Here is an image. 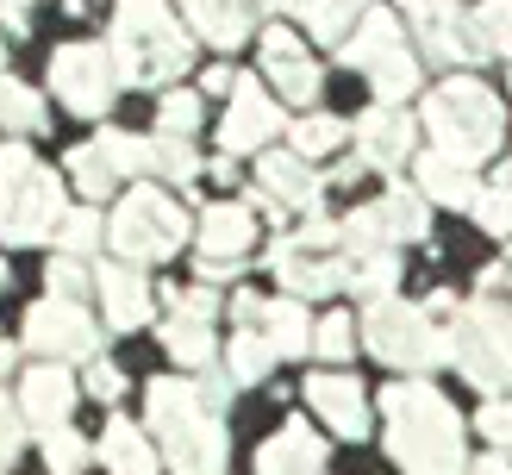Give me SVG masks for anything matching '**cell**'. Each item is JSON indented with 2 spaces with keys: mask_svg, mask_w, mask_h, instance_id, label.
I'll return each instance as SVG.
<instances>
[{
  "mask_svg": "<svg viewBox=\"0 0 512 475\" xmlns=\"http://www.w3.org/2000/svg\"><path fill=\"white\" fill-rule=\"evenodd\" d=\"M381 413H388V457L406 475H469L463 419H456V407L438 388L400 382L381 394Z\"/></svg>",
  "mask_w": 512,
  "mask_h": 475,
  "instance_id": "cell-1",
  "label": "cell"
},
{
  "mask_svg": "<svg viewBox=\"0 0 512 475\" xmlns=\"http://www.w3.org/2000/svg\"><path fill=\"white\" fill-rule=\"evenodd\" d=\"M144 419L175 475H225V425H219V407H207V394L194 382H182V375L150 382Z\"/></svg>",
  "mask_w": 512,
  "mask_h": 475,
  "instance_id": "cell-2",
  "label": "cell"
},
{
  "mask_svg": "<svg viewBox=\"0 0 512 475\" xmlns=\"http://www.w3.org/2000/svg\"><path fill=\"white\" fill-rule=\"evenodd\" d=\"M107 57L119 69V82L157 88V82H175V75L188 69L194 50H188V32L175 25V13L163 7V0H119Z\"/></svg>",
  "mask_w": 512,
  "mask_h": 475,
  "instance_id": "cell-3",
  "label": "cell"
},
{
  "mask_svg": "<svg viewBox=\"0 0 512 475\" xmlns=\"http://www.w3.org/2000/svg\"><path fill=\"white\" fill-rule=\"evenodd\" d=\"M425 125H431V138H438V157L469 169L500 144V100H494V88H481L475 75H456V82H444L425 100Z\"/></svg>",
  "mask_w": 512,
  "mask_h": 475,
  "instance_id": "cell-4",
  "label": "cell"
},
{
  "mask_svg": "<svg viewBox=\"0 0 512 475\" xmlns=\"http://www.w3.org/2000/svg\"><path fill=\"white\" fill-rule=\"evenodd\" d=\"M107 244L119 250V263H163L188 244V213L175 207L163 188H138L119 200V213L107 225Z\"/></svg>",
  "mask_w": 512,
  "mask_h": 475,
  "instance_id": "cell-5",
  "label": "cell"
},
{
  "mask_svg": "<svg viewBox=\"0 0 512 475\" xmlns=\"http://www.w3.org/2000/svg\"><path fill=\"white\" fill-rule=\"evenodd\" d=\"M338 50H344L350 69L369 75V88H375L381 107H400V100L419 88V63H413V50L400 44L394 13H363V19H356V32Z\"/></svg>",
  "mask_w": 512,
  "mask_h": 475,
  "instance_id": "cell-6",
  "label": "cell"
},
{
  "mask_svg": "<svg viewBox=\"0 0 512 475\" xmlns=\"http://www.w3.org/2000/svg\"><path fill=\"white\" fill-rule=\"evenodd\" d=\"M363 338L388 369H431V363L450 357V338L431 325V313L406 307V300H375L369 319H363Z\"/></svg>",
  "mask_w": 512,
  "mask_h": 475,
  "instance_id": "cell-7",
  "label": "cell"
},
{
  "mask_svg": "<svg viewBox=\"0 0 512 475\" xmlns=\"http://www.w3.org/2000/svg\"><path fill=\"white\" fill-rule=\"evenodd\" d=\"M450 357L481 388H506L512 382V307H494V300L469 307L463 325H456V338H450Z\"/></svg>",
  "mask_w": 512,
  "mask_h": 475,
  "instance_id": "cell-8",
  "label": "cell"
},
{
  "mask_svg": "<svg viewBox=\"0 0 512 475\" xmlns=\"http://www.w3.org/2000/svg\"><path fill=\"white\" fill-rule=\"evenodd\" d=\"M50 94L82 119L107 113L113 94H119V69L107 57V44H63L57 57H50Z\"/></svg>",
  "mask_w": 512,
  "mask_h": 475,
  "instance_id": "cell-9",
  "label": "cell"
},
{
  "mask_svg": "<svg viewBox=\"0 0 512 475\" xmlns=\"http://www.w3.org/2000/svg\"><path fill=\"white\" fill-rule=\"evenodd\" d=\"M25 350H38L44 363H69V357H94L100 350V332L94 319L82 313V300H57L44 294L32 313H25V332H19Z\"/></svg>",
  "mask_w": 512,
  "mask_h": 475,
  "instance_id": "cell-10",
  "label": "cell"
},
{
  "mask_svg": "<svg viewBox=\"0 0 512 475\" xmlns=\"http://www.w3.org/2000/svg\"><path fill=\"white\" fill-rule=\"evenodd\" d=\"M63 213H69L63 175L32 163V175L19 182V194L7 200V213H0V238H7V244H50L57 225H63Z\"/></svg>",
  "mask_w": 512,
  "mask_h": 475,
  "instance_id": "cell-11",
  "label": "cell"
},
{
  "mask_svg": "<svg viewBox=\"0 0 512 475\" xmlns=\"http://www.w3.org/2000/svg\"><path fill=\"white\" fill-rule=\"evenodd\" d=\"M13 407H19V419L32 425V432H57V425H69V413H75V375H69L63 363L25 369Z\"/></svg>",
  "mask_w": 512,
  "mask_h": 475,
  "instance_id": "cell-12",
  "label": "cell"
},
{
  "mask_svg": "<svg viewBox=\"0 0 512 475\" xmlns=\"http://www.w3.org/2000/svg\"><path fill=\"white\" fill-rule=\"evenodd\" d=\"M306 400H313V413H319L338 438H363V432H369V388L356 382L350 369L313 375V382H306Z\"/></svg>",
  "mask_w": 512,
  "mask_h": 475,
  "instance_id": "cell-13",
  "label": "cell"
},
{
  "mask_svg": "<svg viewBox=\"0 0 512 475\" xmlns=\"http://www.w3.org/2000/svg\"><path fill=\"white\" fill-rule=\"evenodd\" d=\"M281 132V107L256 88V82H238L232 88V107H225V125H219V144L225 157H244V150H263L269 138Z\"/></svg>",
  "mask_w": 512,
  "mask_h": 475,
  "instance_id": "cell-14",
  "label": "cell"
},
{
  "mask_svg": "<svg viewBox=\"0 0 512 475\" xmlns=\"http://www.w3.org/2000/svg\"><path fill=\"white\" fill-rule=\"evenodd\" d=\"M413 157V119L400 107H375L356 119V163L363 169H400Z\"/></svg>",
  "mask_w": 512,
  "mask_h": 475,
  "instance_id": "cell-15",
  "label": "cell"
},
{
  "mask_svg": "<svg viewBox=\"0 0 512 475\" xmlns=\"http://www.w3.org/2000/svg\"><path fill=\"white\" fill-rule=\"evenodd\" d=\"M263 69H269V82L288 94L294 107L319 100V69H313V57L300 50V38L288 32V25H269L263 32Z\"/></svg>",
  "mask_w": 512,
  "mask_h": 475,
  "instance_id": "cell-16",
  "label": "cell"
},
{
  "mask_svg": "<svg viewBox=\"0 0 512 475\" xmlns=\"http://www.w3.org/2000/svg\"><path fill=\"white\" fill-rule=\"evenodd\" d=\"M94 288H100V307H107L113 332H138V325L150 319V288H144V275L132 263H100Z\"/></svg>",
  "mask_w": 512,
  "mask_h": 475,
  "instance_id": "cell-17",
  "label": "cell"
},
{
  "mask_svg": "<svg viewBox=\"0 0 512 475\" xmlns=\"http://www.w3.org/2000/svg\"><path fill=\"white\" fill-rule=\"evenodd\" d=\"M250 238H256V219H250V207H238V200L207 207V213H200V232H194V244H200L207 263H238L250 250Z\"/></svg>",
  "mask_w": 512,
  "mask_h": 475,
  "instance_id": "cell-18",
  "label": "cell"
},
{
  "mask_svg": "<svg viewBox=\"0 0 512 475\" xmlns=\"http://www.w3.org/2000/svg\"><path fill=\"white\" fill-rule=\"evenodd\" d=\"M256 475H325V444L313 438V425H281V432L256 450Z\"/></svg>",
  "mask_w": 512,
  "mask_h": 475,
  "instance_id": "cell-19",
  "label": "cell"
},
{
  "mask_svg": "<svg viewBox=\"0 0 512 475\" xmlns=\"http://www.w3.org/2000/svg\"><path fill=\"white\" fill-rule=\"evenodd\" d=\"M256 188H263L275 207H313L319 200V175L306 157L294 150H263V163H256Z\"/></svg>",
  "mask_w": 512,
  "mask_h": 475,
  "instance_id": "cell-20",
  "label": "cell"
},
{
  "mask_svg": "<svg viewBox=\"0 0 512 475\" xmlns=\"http://www.w3.org/2000/svg\"><path fill=\"white\" fill-rule=\"evenodd\" d=\"M400 13L425 32L431 57H450V63H469L475 57V44H469V32H463V19H456L450 0H400Z\"/></svg>",
  "mask_w": 512,
  "mask_h": 475,
  "instance_id": "cell-21",
  "label": "cell"
},
{
  "mask_svg": "<svg viewBox=\"0 0 512 475\" xmlns=\"http://www.w3.org/2000/svg\"><path fill=\"white\" fill-rule=\"evenodd\" d=\"M94 457L107 463V475H157V450H150V438H144L138 419H107Z\"/></svg>",
  "mask_w": 512,
  "mask_h": 475,
  "instance_id": "cell-22",
  "label": "cell"
},
{
  "mask_svg": "<svg viewBox=\"0 0 512 475\" xmlns=\"http://www.w3.org/2000/svg\"><path fill=\"white\" fill-rule=\"evenodd\" d=\"M256 332L269 338L275 357H300V350H313V319H306L300 300H263V313H256Z\"/></svg>",
  "mask_w": 512,
  "mask_h": 475,
  "instance_id": "cell-23",
  "label": "cell"
},
{
  "mask_svg": "<svg viewBox=\"0 0 512 475\" xmlns=\"http://www.w3.org/2000/svg\"><path fill=\"white\" fill-rule=\"evenodd\" d=\"M182 7L194 19V32L219 50L244 44V32H250V0H182Z\"/></svg>",
  "mask_w": 512,
  "mask_h": 475,
  "instance_id": "cell-24",
  "label": "cell"
},
{
  "mask_svg": "<svg viewBox=\"0 0 512 475\" xmlns=\"http://www.w3.org/2000/svg\"><path fill=\"white\" fill-rule=\"evenodd\" d=\"M419 194L425 200H444V207H475V175L463 169V163H450V157H438V150H425L419 157Z\"/></svg>",
  "mask_w": 512,
  "mask_h": 475,
  "instance_id": "cell-25",
  "label": "cell"
},
{
  "mask_svg": "<svg viewBox=\"0 0 512 475\" xmlns=\"http://www.w3.org/2000/svg\"><path fill=\"white\" fill-rule=\"evenodd\" d=\"M281 7H294L306 19V32H319L331 44H344L350 38V25L369 13V0H281Z\"/></svg>",
  "mask_w": 512,
  "mask_h": 475,
  "instance_id": "cell-26",
  "label": "cell"
},
{
  "mask_svg": "<svg viewBox=\"0 0 512 475\" xmlns=\"http://www.w3.org/2000/svg\"><path fill=\"white\" fill-rule=\"evenodd\" d=\"M163 344H169V357L188 363V369H207V363H213V325H207V319H175V313H169Z\"/></svg>",
  "mask_w": 512,
  "mask_h": 475,
  "instance_id": "cell-27",
  "label": "cell"
},
{
  "mask_svg": "<svg viewBox=\"0 0 512 475\" xmlns=\"http://www.w3.org/2000/svg\"><path fill=\"white\" fill-rule=\"evenodd\" d=\"M69 175H75V188L88 194V207H100V200L113 194V182H119V169L100 157V144H75L69 150Z\"/></svg>",
  "mask_w": 512,
  "mask_h": 475,
  "instance_id": "cell-28",
  "label": "cell"
},
{
  "mask_svg": "<svg viewBox=\"0 0 512 475\" xmlns=\"http://www.w3.org/2000/svg\"><path fill=\"white\" fill-rule=\"evenodd\" d=\"M394 282H400V250H369V257H350V282H344V288L388 300Z\"/></svg>",
  "mask_w": 512,
  "mask_h": 475,
  "instance_id": "cell-29",
  "label": "cell"
},
{
  "mask_svg": "<svg viewBox=\"0 0 512 475\" xmlns=\"http://www.w3.org/2000/svg\"><path fill=\"white\" fill-rule=\"evenodd\" d=\"M269 363H275L269 338L256 332V325H238V338H232V357H225V375H232V382H263V375H269Z\"/></svg>",
  "mask_w": 512,
  "mask_h": 475,
  "instance_id": "cell-30",
  "label": "cell"
},
{
  "mask_svg": "<svg viewBox=\"0 0 512 475\" xmlns=\"http://www.w3.org/2000/svg\"><path fill=\"white\" fill-rule=\"evenodd\" d=\"M0 125H13V132H38L44 125V94L13 82L7 69H0Z\"/></svg>",
  "mask_w": 512,
  "mask_h": 475,
  "instance_id": "cell-31",
  "label": "cell"
},
{
  "mask_svg": "<svg viewBox=\"0 0 512 475\" xmlns=\"http://www.w3.org/2000/svg\"><path fill=\"white\" fill-rule=\"evenodd\" d=\"M338 144H344V119H325V113H306V119H294V157L319 163V157H331Z\"/></svg>",
  "mask_w": 512,
  "mask_h": 475,
  "instance_id": "cell-32",
  "label": "cell"
},
{
  "mask_svg": "<svg viewBox=\"0 0 512 475\" xmlns=\"http://www.w3.org/2000/svg\"><path fill=\"white\" fill-rule=\"evenodd\" d=\"M375 207H381V219H388L394 244H400V238H425V200H419L413 188H388Z\"/></svg>",
  "mask_w": 512,
  "mask_h": 475,
  "instance_id": "cell-33",
  "label": "cell"
},
{
  "mask_svg": "<svg viewBox=\"0 0 512 475\" xmlns=\"http://www.w3.org/2000/svg\"><path fill=\"white\" fill-rule=\"evenodd\" d=\"M94 144H100V157H107L119 175H150L157 169V150H150L144 138H132V132H100Z\"/></svg>",
  "mask_w": 512,
  "mask_h": 475,
  "instance_id": "cell-34",
  "label": "cell"
},
{
  "mask_svg": "<svg viewBox=\"0 0 512 475\" xmlns=\"http://www.w3.org/2000/svg\"><path fill=\"white\" fill-rule=\"evenodd\" d=\"M107 238V225H100L94 207H69L63 225H57V244H63V257H94V244Z\"/></svg>",
  "mask_w": 512,
  "mask_h": 475,
  "instance_id": "cell-35",
  "label": "cell"
},
{
  "mask_svg": "<svg viewBox=\"0 0 512 475\" xmlns=\"http://www.w3.org/2000/svg\"><path fill=\"white\" fill-rule=\"evenodd\" d=\"M44 463H50V475H75L94 463V444L82 432H69V425H57V432H44Z\"/></svg>",
  "mask_w": 512,
  "mask_h": 475,
  "instance_id": "cell-36",
  "label": "cell"
},
{
  "mask_svg": "<svg viewBox=\"0 0 512 475\" xmlns=\"http://www.w3.org/2000/svg\"><path fill=\"white\" fill-rule=\"evenodd\" d=\"M194 132H200V94H194V88H175V94H163L157 138H194Z\"/></svg>",
  "mask_w": 512,
  "mask_h": 475,
  "instance_id": "cell-37",
  "label": "cell"
},
{
  "mask_svg": "<svg viewBox=\"0 0 512 475\" xmlns=\"http://www.w3.org/2000/svg\"><path fill=\"white\" fill-rule=\"evenodd\" d=\"M313 350H319V357H331V363H344L350 350H356V325H350V313H325V319L313 325Z\"/></svg>",
  "mask_w": 512,
  "mask_h": 475,
  "instance_id": "cell-38",
  "label": "cell"
},
{
  "mask_svg": "<svg viewBox=\"0 0 512 475\" xmlns=\"http://www.w3.org/2000/svg\"><path fill=\"white\" fill-rule=\"evenodd\" d=\"M44 282H50V294H57V300H75V294H88V288H94V269H88L82 257H50Z\"/></svg>",
  "mask_w": 512,
  "mask_h": 475,
  "instance_id": "cell-39",
  "label": "cell"
},
{
  "mask_svg": "<svg viewBox=\"0 0 512 475\" xmlns=\"http://www.w3.org/2000/svg\"><path fill=\"white\" fill-rule=\"evenodd\" d=\"M150 150H157V169H163V175H175V182H194V175H200L194 138H150Z\"/></svg>",
  "mask_w": 512,
  "mask_h": 475,
  "instance_id": "cell-40",
  "label": "cell"
},
{
  "mask_svg": "<svg viewBox=\"0 0 512 475\" xmlns=\"http://www.w3.org/2000/svg\"><path fill=\"white\" fill-rule=\"evenodd\" d=\"M25 175H32V150H25V144H0V213H7V200L19 194Z\"/></svg>",
  "mask_w": 512,
  "mask_h": 475,
  "instance_id": "cell-41",
  "label": "cell"
},
{
  "mask_svg": "<svg viewBox=\"0 0 512 475\" xmlns=\"http://www.w3.org/2000/svg\"><path fill=\"white\" fill-rule=\"evenodd\" d=\"M475 219L488 225V232H512V188H488V194H475Z\"/></svg>",
  "mask_w": 512,
  "mask_h": 475,
  "instance_id": "cell-42",
  "label": "cell"
},
{
  "mask_svg": "<svg viewBox=\"0 0 512 475\" xmlns=\"http://www.w3.org/2000/svg\"><path fill=\"white\" fill-rule=\"evenodd\" d=\"M19 444H25V419H19L13 400L0 394V469H7V463L19 457Z\"/></svg>",
  "mask_w": 512,
  "mask_h": 475,
  "instance_id": "cell-43",
  "label": "cell"
},
{
  "mask_svg": "<svg viewBox=\"0 0 512 475\" xmlns=\"http://www.w3.org/2000/svg\"><path fill=\"white\" fill-rule=\"evenodd\" d=\"M88 394H94V400H119V394H125V375H119V363H107V357H88Z\"/></svg>",
  "mask_w": 512,
  "mask_h": 475,
  "instance_id": "cell-44",
  "label": "cell"
},
{
  "mask_svg": "<svg viewBox=\"0 0 512 475\" xmlns=\"http://www.w3.org/2000/svg\"><path fill=\"white\" fill-rule=\"evenodd\" d=\"M481 432H488L494 450H512V400H488L481 407Z\"/></svg>",
  "mask_w": 512,
  "mask_h": 475,
  "instance_id": "cell-45",
  "label": "cell"
},
{
  "mask_svg": "<svg viewBox=\"0 0 512 475\" xmlns=\"http://www.w3.org/2000/svg\"><path fill=\"white\" fill-rule=\"evenodd\" d=\"M481 25H488V44L512 57V0H488V7H481Z\"/></svg>",
  "mask_w": 512,
  "mask_h": 475,
  "instance_id": "cell-46",
  "label": "cell"
},
{
  "mask_svg": "<svg viewBox=\"0 0 512 475\" xmlns=\"http://www.w3.org/2000/svg\"><path fill=\"white\" fill-rule=\"evenodd\" d=\"M169 307H175V319H207V325H213V313H219V294H213V288H182V294L169 300Z\"/></svg>",
  "mask_w": 512,
  "mask_h": 475,
  "instance_id": "cell-47",
  "label": "cell"
},
{
  "mask_svg": "<svg viewBox=\"0 0 512 475\" xmlns=\"http://www.w3.org/2000/svg\"><path fill=\"white\" fill-rule=\"evenodd\" d=\"M331 244H344L338 219H306V225H300V238H294V250H331Z\"/></svg>",
  "mask_w": 512,
  "mask_h": 475,
  "instance_id": "cell-48",
  "label": "cell"
},
{
  "mask_svg": "<svg viewBox=\"0 0 512 475\" xmlns=\"http://www.w3.org/2000/svg\"><path fill=\"white\" fill-rule=\"evenodd\" d=\"M200 88H207V94H225V88H238V82H232V69L219 63V69H207V75H200Z\"/></svg>",
  "mask_w": 512,
  "mask_h": 475,
  "instance_id": "cell-49",
  "label": "cell"
},
{
  "mask_svg": "<svg viewBox=\"0 0 512 475\" xmlns=\"http://www.w3.org/2000/svg\"><path fill=\"white\" fill-rule=\"evenodd\" d=\"M469 475H512V469H506V463H500V457H481V463H475V469H469Z\"/></svg>",
  "mask_w": 512,
  "mask_h": 475,
  "instance_id": "cell-50",
  "label": "cell"
},
{
  "mask_svg": "<svg viewBox=\"0 0 512 475\" xmlns=\"http://www.w3.org/2000/svg\"><path fill=\"white\" fill-rule=\"evenodd\" d=\"M19 363V344H0V369H13Z\"/></svg>",
  "mask_w": 512,
  "mask_h": 475,
  "instance_id": "cell-51",
  "label": "cell"
},
{
  "mask_svg": "<svg viewBox=\"0 0 512 475\" xmlns=\"http://www.w3.org/2000/svg\"><path fill=\"white\" fill-rule=\"evenodd\" d=\"M0 7H7V13H25V0H0Z\"/></svg>",
  "mask_w": 512,
  "mask_h": 475,
  "instance_id": "cell-52",
  "label": "cell"
},
{
  "mask_svg": "<svg viewBox=\"0 0 512 475\" xmlns=\"http://www.w3.org/2000/svg\"><path fill=\"white\" fill-rule=\"evenodd\" d=\"M0 288H7V263H0Z\"/></svg>",
  "mask_w": 512,
  "mask_h": 475,
  "instance_id": "cell-53",
  "label": "cell"
},
{
  "mask_svg": "<svg viewBox=\"0 0 512 475\" xmlns=\"http://www.w3.org/2000/svg\"><path fill=\"white\" fill-rule=\"evenodd\" d=\"M0 63H7V44H0Z\"/></svg>",
  "mask_w": 512,
  "mask_h": 475,
  "instance_id": "cell-54",
  "label": "cell"
}]
</instances>
